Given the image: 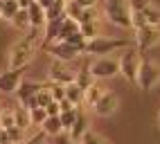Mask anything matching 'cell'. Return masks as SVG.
Listing matches in <instances>:
<instances>
[{
	"mask_svg": "<svg viewBox=\"0 0 160 144\" xmlns=\"http://www.w3.org/2000/svg\"><path fill=\"white\" fill-rule=\"evenodd\" d=\"M41 34H43V29H36V27H29L23 38H18L16 43L12 45L9 50V56H7V65L9 70H25L29 65V61L34 59L38 45L43 43L41 41Z\"/></svg>",
	"mask_w": 160,
	"mask_h": 144,
	"instance_id": "6da1fadb",
	"label": "cell"
},
{
	"mask_svg": "<svg viewBox=\"0 0 160 144\" xmlns=\"http://www.w3.org/2000/svg\"><path fill=\"white\" fill-rule=\"evenodd\" d=\"M104 14L108 23L122 29H133V9L131 0H106L104 2Z\"/></svg>",
	"mask_w": 160,
	"mask_h": 144,
	"instance_id": "7a4b0ae2",
	"label": "cell"
},
{
	"mask_svg": "<svg viewBox=\"0 0 160 144\" xmlns=\"http://www.w3.org/2000/svg\"><path fill=\"white\" fill-rule=\"evenodd\" d=\"M122 47H131V41L129 38H111V36H97L86 43V50L83 54L88 56H104V54H111L115 50H122Z\"/></svg>",
	"mask_w": 160,
	"mask_h": 144,
	"instance_id": "3957f363",
	"label": "cell"
},
{
	"mask_svg": "<svg viewBox=\"0 0 160 144\" xmlns=\"http://www.w3.org/2000/svg\"><path fill=\"white\" fill-rule=\"evenodd\" d=\"M117 61H120V74L124 77V81L135 84L138 81V70H140V63H142V54L138 52L135 47H126Z\"/></svg>",
	"mask_w": 160,
	"mask_h": 144,
	"instance_id": "277c9868",
	"label": "cell"
},
{
	"mask_svg": "<svg viewBox=\"0 0 160 144\" xmlns=\"http://www.w3.org/2000/svg\"><path fill=\"white\" fill-rule=\"evenodd\" d=\"M138 86L142 90H151L160 84V68L158 63H153L151 59L142 56V63H140V70H138Z\"/></svg>",
	"mask_w": 160,
	"mask_h": 144,
	"instance_id": "5b68a950",
	"label": "cell"
},
{
	"mask_svg": "<svg viewBox=\"0 0 160 144\" xmlns=\"http://www.w3.org/2000/svg\"><path fill=\"white\" fill-rule=\"evenodd\" d=\"M48 79L52 84H61V86H68L72 81H77V70H72L70 63H63V61H52L50 68H48Z\"/></svg>",
	"mask_w": 160,
	"mask_h": 144,
	"instance_id": "8992f818",
	"label": "cell"
},
{
	"mask_svg": "<svg viewBox=\"0 0 160 144\" xmlns=\"http://www.w3.org/2000/svg\"><path fill=\"white\" fill-rule=\"evenodd\" d=\"M90 72L97 81L111 79L115 74H120V61L108 59V56H97L95 61H90Z\"/></svg>",
	"mask_w": 160,
	"mask_h": 144,
	"instance_id": "52a82bcc",
	"label": "cell"
},
{
	"mask_svg": "<svg viewBox=\"0 0 160 144\" xmlns=\"http://www.w3.org/2000/svg\"><path fill=\"white\" fill-rule=\"evenodd\" d=\"M158 43H160V27L147 25V27H142V29H138V32H135V50H138L142 56H144L151 47H156Z\"/></svg>",
	"mask_w": 160,
	"mask_h": 144,
	"instance_id": "ba28073f",
	"label": "cell"
},
{
	"mask_svg": "<svg viewBox=\"0 0 160 144\" xmlns=\"http://www.w3.org/2000/svg\"><path fill=\"white\" fill-rule=\"evenodd\" d=\"M45 50H48V54H50L52 59H57V61H63V63H72L74 59H79V54H83L81 50L72 47L70 43H66V41H57V43L48 45Z\"/></svg>",
	"mask_w": 160,
	"mask_h": 144,
	"instance_id": "9c48e42d",
	"label": "cell"
},
{
	"mask_svg": "<svg viewBox=\"0 0 160 144\" xmlns=\"http://www.w3.org/2000/svg\"><path fill=\"white\" fill-rule=\"evenodd\" d=\"M131 9L147 20V25L160 27V9L156 5H151V0H131Z\"/></svg>",
	"mask_w": 160,
	"mask_h": 144,
	"instance_id": "30bf717a",
	"label": "cell"
},
{
	"mask_svg": "<svg viewBox=\"0 0 160 144\" xmlns=\"http://www.w3.org/2000/svg\"><path fill=\"white\" fill-rule=\"evenodd\" d=\"M23 81V70H5L0 72V92L2 95H16V90Z\"/></svg>",
	"mask_w": 160,
	"mask_h": 144,
	"instance_id": "8fae6325",
	"label": "cell"
},
{
	"mask_svg": "<svg viewBox=\"0 0 160 144\" xmlns=\"http://www.w3.org/2000/svg\"><path fill=\"white\" fill-rule=\"evenodd\" d=\"M117 106H120V99H117V95L115 92H106V95L95 104V108H92V113L95 115H99V117H111L113 113L117 110Z\"/></svg>",
	"mask_w": 160,
	"mask_h": 144,
	"instance_id": "7c38bea8",
	"label": "cell"
},
{
	"mask_svg": "<svg viewBox=\"0 0 160 144\" xmlns=\"http://www.w3.org/2000/svg\"><path fill=\"white\" fill-rule=\"evenodd\" d=\"M45 86L41 84V81H32V79H23L20 81V86L16 90V97H18V104H27V101L36 95V92H41Z\"/></svg>",
	"mask_w": 160,
	"mask_h": 144,
	"instance_id": "4fadbf2b",
	"label": "cell"
},
{
	"mask_svg": "<svg viewBox=\"0 0 160 144\" xmlns=\"http://www.w3.org/2000/svg\"><path fill=\"white\" fill-rule=\"evenodd\" d=\"M108 92V88H104L102 86V81H95V84L83 92V106H88V108H95V104Z\"/></svg>",
	"mask_w": 160,
	"mask_h": 144,
	"instance_id": "5bb4252c",
	"label": "cell"
},
{
	"mask_svg": "<svg viewBox=\"0 0 160 144\" xmlns=\"http://www.w3.org/2000/svg\"><path fill=\"white\" fill-rule=\"evenodd\" d=\"M27 16H29V25H32V27H36V29H43L45 23H48V18H45V9L41 7L36 0L27 7Z\"/></svg>",
	"mask_w": 160,
	"mask_h": 144,
	"instance_id": "9a60e30c",
	"label": "cell"
},
{
	"mask_svg": "<svg viewBox=\"0 0 160 144\" xmlns=\"http://www.w3.org/2000/svg\"><path fill=\"white\" fill-rule=\"evenodd\" d=\"M90 128H88V117L83 115V110L79 113V117H77V122H74V126L68 131V137L72 140V142H81V137L86 135Z\"/></svg>",
	"mask_w": 160,
	"mask_h": 144,
	"instance_id": "2e32d148",
	"label": "cell"
},
{
	"mask_svg": "<svg viewBox=\"0 0 160 144\" xmlns=\"http://www.w3.org/2000/svg\"><path fill=\"white\" fill-rule=\"evenodd\" d=\"M43 133L45 135H50V137H57V135H61L63 133V126H61V117L59 115H50L45 122H43Z\"/></svg>",
	"mask_w": 160,
	"mask_h": 144,
	"instance_id": "e0dca14e",
	"label": "cell"
},
{
	"mask_svg": "<svg viewBox=\"0 0 160 144\" xmlns=\"http://www.w3.org/2000/svg\"><path fill=\"white\" fill-rule=\"evenodd\" d=\"M66 99L68 101H72L77 108H81L83 106V90L79 88V84L77 81H72V84H68L66 86Z\"/></svg>",
	"mask_w": 160,
	"mask_h": 144,
	"instance_id": "ac0fdd59",
	"label": "cell"
},
{
	"mask_svg": "<svg viewBox=\"0 0 160 144\" xmlns=\"http://www.w3.org/2000/svg\"><path fill=\"white\" fill-rule=\"evenodd\" d=\"M95 81H97V79H95L92 72H90V63H86L81 70H77V84H79V88H81L83 92H86V90L95 84Z\"/></svg>",
	"mask_w": 160,
	"mask_h": 144,
	"instance_id": "d6986e66",
	"label": "cell"
},
{
	"mask_svg": "<svg viewBox=\"0 0 160 144\" xmlns=\"http://www.w3.org/2000/svg\"><path fill=\"white\" fill-rule=\"evenodd\" d=\"M77 32H79V23L66 16V18H63V23H61V27H59V38L57 41H66L68 36L77 34Z\"/></svg>",
	"mask_w": 160,
	"mask_h": 144,
	"instance_id": "ffe728a7",
	"label": "cell"
},
{
	"mask_svg": "<svg viewBox=\"0 0 160 144\" xmlns=\"http://www.w3.org/2000/svg\"><path fill=\"white\" fill-rule=\"evenodd\" d=\"M14 115H16V126L18 128H23V131H27L29 126H32V117H29V108H25V106H14Z\"/></svg>",
	"mask_w": 160,
	"mask_h": 144,
	"instance_id": "44dd1931",
	"label": "cell"
},
{
	"mask_svg": "<svg viewBox=\"0 0 160 144\" xmlns=\"http://www.w3.org/2000/svg\"><path fill=\"white\" fill-rule=\"evenodd\" d=\"M79 113H81V108H72V110H66V113H61V126H63V133H68L72 126H74V122H77V117H79Z\"/></svg>",
	"mask_w": 160,
	"mask_h": 144,
	"instance_id": "7402d4cb",
	"label": "cell"
},
{
	"mask_svg": "<svg viewBox=\"0 0 160 144\" xmlns=\"http://www.w3.org/2000/svg\"><path fill=\"white\" fill-rule=\"evenodd\" d=\"M20 12V5H18V0H2V14H0V18H5L12 23V18Z\"/></svg>",
	"mask_w": 160,
	"mask_h": 144,
	"instance_id": "603a6c76",
	"label": "cell"
},
{
	"mask_svg": "<svg viewBox=\"0 0 160 144\" xmlns=\"http://www.w3.org/2000/svg\"><path fill=\"white\" fill-rule=\"evenodd\" d=\"M12 25L18 29V32H27V29L32 27L29 25V16H27V9H20V12L12 18Z\"/></svg>",
	"mask_w": 160,
	"mask_h": 144,
	"instance_id": "cb8c5ba5",
	"label": "cell"
},
{
	"mask_svg": "<svg viewBox=\"0 0 160 144\" xmlns=\"http://www.w3.org/2000/svg\"><path fill=\"white\" fill-rule=\"evenodd\" d=\"M0 126H2L5 131H9V128H14V126H16L14 108H2V113H0Z\"/></svg>",
	"mask_w": 160,
	"mask_h": 144,
	"instance_id": "d4e9b609",
	"label": "cell"
},
{
	"mask_svg": "<svg viewBox=\"0 0 160 144\" xmlns=\"http://www.w3.org/2000/svg\"><path fill=\"white\" fill-rule=\"evenodd\" d=\"M79 29H81V34L86 36L88 41L102 36V34H99V23H81V25H79Z\"/></svg>",
	"mask_w": 160,
	"mask_h": 144,
	"instance_id": "484cf974",
	"label": "cell"
},
{
	"mask_svg": "<svg viewBox=\"0 0 160 144\" xmlns=\"http://www.w3.org/2000/svg\"><path fill=\"white\" fill-rule=\"evenodd\" d=\"M81 14H83V7H79L74 0H68V2H66V16L68 18H72V20H77V23H79Z\"/></svg>",
	"mask_w": 160,
	"mask_h": 144,
	"instance_id": "4316f807",
	"label": "cell"
},
{
	"mask_svg": "<svg viewBox=\"0 0 160 144\" xmlns=\"http://www.w3.org/2000/svg\"><path fill=\"white\" fill-rule=\"evenodd\" d=\"M66 43H70L72 47H77V50H81V52H83V50H86L88 38L83 36V34H81V29H79L77 34H72V36H68V38H66Z\"/></svg>",
	"mask_w": 160,
	"mask_h": 144,
	"instance_id": "83f0119b",
	"label": "cell"
},
{
	"mask_svg": "<svg viewBox=\"0 0 160 144\" xmlns=\"http://www.w3.org/2000/svg\"><path fill=\"white\" fill-rule=\"evenodd\" d=\"M79 144H111L108 140H106L104 135H99V133H95V131H88L86 135L81 137Z\"/></svg>",
	"mask_w": 160,
	"mask_h": 144,
	"instance_id": "f1b7e54d",
	"label": "cell"
},
{
	"mask_svg": "<svg viewBox=\"0 0 160 144\" xmlns=\"http://www.w3.org/2000/svg\"><path fill=\"white\" fill-rule=\"evenodd\" d=\"M29 117H32V126H43V122L48 119V113L45 108H32Z\"/></svg>",
	"mask_w": 160,
	"mask_h": 144,
	"instance_id": "f546056e",
	"label": "cell"
},
{
	"mask_svg": "<svg viewBox=\"0 0 160 144\" xmlns=\"http://www.w3.org/2000/svg\"><path fill=\"white\" fill-rule=\"evenodd\" d=\"M81 23H99V14H97V7H92V9H83V14H81V20H79V25Z\"/></svg>",
	"mask_w": 160,
	"mask_h": 144,
	"instance_id": "4dcf8cb0",
	"label": "cell"
},
{
	"mask_svg": "<svg viewBox=\"0 0 160 144\" xmlns=\"http://www.w3.org/2000/svg\"><path fill=\"white\" fill-rule=\"evenodd\" d=\"M48 88H50L52 99H54V101H63V99H66V86H61V84H52V86H48Z\"/></svg>",
	"mask_w": 160,
	"mask_h": 144,
	"instance_id": "1f68e13d",
	"label": "cell"
},
{
	"mask_svg": "<svg viewBox=\"0 0 160 144\" xmlns=\"http://www.w3.org/2000/svg\"><path fill=\"white\" fill-rule=\"evenodd\" d=\"M23 144H48V135H45L43 131H41V133H36V135L27 137V140H25Z\"/></svg>",
	"mask_w": 160,
	"mask_h": 144,
	"instance_id": "d6a6232c",
	"label": "cell"
},
{
	"mask_svg": "<svg viewBox=\"0 0 160 144\" xmlns=\"http://www.w3.org/2000/svg\"><path fill=\"white\" fill-rule=\"evenodd\" d=\"M45 113H48V117H50V115H61V106H59V101H52V104L45 108Z\"/></svg>",
	"mask_w": 160,
	"mask_h": 144,
	"instance_id": "836d02e7",
	"label": "cell"
},
{
	"mask_svg": "<svg viewBox=\"0 0 160 144\" xmlns=\"http://www.w3.org/2000/svg\"><path fill=\"white\" fill-rule=\"evenodd\" d=\"M54 144H79V142H72V140L68 137V133H61V135L54 137Z\"/></svg>",
	"mask_w": 160,
	"mask_h": 144,
	"instance_id": "e575fe53",
	"label": "cell"
},
{
	"mask_svg": "<svg viewBox=\"0 0 160 144\" xmlns=\"http://www.w3.org/2000/svg\"><path fill=\"white\" fill-rule=\"evenodd\" d=\"M79 7H83V9H92V7H97V2L99 0H74Z\"/></svg>",
	"mask_w": 160,
	"mask_h": 144,
	"instance_id": "d590c367",
	"label": "cell"
},
{
	"mask_svg": "<svg viewBox=\"0 0 160 144\" xmlns=\"http://www.w3.org/2000/svg\"><path fill=\"white\" fill-rule=\"evenodd\" d=\"M59 106H61V113H66V110H72V108H77L72 104V101H68V99H63V101H59Z\"/></svg>",
	"mask_w": 160,
	"mask_h": 144,
	"instance_id": "8d00e7d4",
	"label": "cell"
},
{
	"mask_svg": "<svg viewBox=\"0 0 160 144\" xmlns=\"http://www.w3.org/2000/svg\"><path fill=\"white\" fill-rule=\"evenodd\" d=\"M0 144H14V142H12V135H9V131H2V135H0Z\"/></svg>",
	"mask_w": 160,
	"mask_h": 144,
	"instance_id": "74e56055",
	"label": "cell"
},
{
	"mask_svg": "<svg viewBox=\"0 0 160 144\" xmlns=\"http://www.w3.org/2000/svg\"><path fill=\"white\" fill-rule=\"evenodd\" d=\"M36 2H38V5H41V7H43V9H45V12H48V9H50L52 5H54V2H57V0H36Z\"/></svg>",
	"mask_w": 160,
	"mask_h": 144,
	"instance_id": "f35d334b",
	"label": "cell"
},
{
	"mask_svg": "<svg viewBox=\"0 0 160 144\" xmlns=\"http://www.w3.org/2000/svg\"><path fill=\"white\" fill-rule=\"evenodd\" d=\"M32 2H34V0H18V5H20V9H27Z\"/></svg>",
	"mask_w": 160,
	"mask_h": 144,
	"instance_id": "ab89813d",
	"label": "cell"
},
{
	"mask_svg": "<svg viewBox=\"0 0 160 144\" xmlns=\"http://www.w3.org/2000/svg\"><path fill=\"white\" fill-rule=\"evenodd\" d=\"M0 14H2V0H0Z\"/></svg>",
	"mask_w": 160,
	"mask_h": 144,
	"instance_id": "60d3db41",
	"label": "cell"
},
{
	"mask_svg": "<svg viewBox=\"0 0 160 144\" xmlns=\"http://www.w3.org/2000/svg\"><path fill=\"white\" fill-rule=\"evenodd\" d=\"M2 131H5V128H2V126H0V135H2Z\"/></svg>",
	"mask_w": 160,
	"mask_h": 144,
	"instance_id": "b9f144b4",
	"label": "cell"
},
{
	"mask_svg": "<svg viewBox=\"0 0 160 144\" xmlns=\"http://www.w3.org/2000/svg\"><path fill=\"white\" fill-rule=\"evenodd\" d=\"M158 124H160V115H158Z\"/></svg>",
	"mask_w": 160,
	"mask_h": 144,
	"instance_id": "7bdbcfd3",
	"label": "cell"
},
{
	"mask_svg": "<svg viewBox=\"0 0 160 144\" xmlns=\"http://www.w3.org/2000/svg\"><path fill=\"white\" fill-rule=\"evenodd\" d=\"M0 113H2V106H0Z\"/></svg>",
	"mask_w": 160,
	"mask_h": 144,
	"instance_id": "ee69618b",
	"label": "cell"
}]
</instances>
